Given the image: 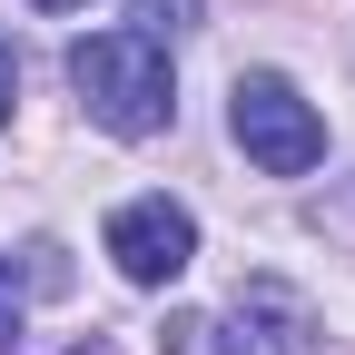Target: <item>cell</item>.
Wrapping results in <instances>:
<instances>
[{
    "label": "cell",
    "mask_w": 355,
    "mask_h": 355,
    "mask_svg": "<svg viewBox=\"0 0 355 355\" xmlns=\"http://www.w3.org/2000/svg\"><path fill=\"white\" fill-rule=\"evenodd\" d=\"M10 109H20V50H10V30H0V128H10Z\"/></svg>",
    "instance_id": "obj_8"
},
{
    "label": "cell",
    "mask_w": 355,
    "mask_h": 355,
    "mask_svg": "<svg viewBox=\"0 0 355 355\" xmlns=\"http://www.w3.org/2000/svg\"><path fill=\"white\" fill-rule=\"evenodd\" d=\"M40 10H89V0H40Z\"/></svg>",
    "instance_id": "obj_9"
},
{
    "label": "cell",
    "mask_w": 355,
    "mask_h": 355,
    "mask_svg": "<svg viewBox=\"0 0 355 355\" xmlns=\"http://www.w3.org/2000/svg\"><path fill=\"white\" fill-rule=\"evenodd\" d=\"M168 345H178V355H316L326 326H316V306H306L296 286L257 277V286H237L227 306H217V316L168 326Z\"/></svg>",
    "instance_id": "obj_2"
},
{
    "label": "cell",
    "mask_w": 355,
    "mask_h": 355,
    "mask_svg": "<svg viewBox=\"0 0 355 355\" xmlns=\"http://www.w3.org/2000/svg\"><path fill=\"white\" fill-rule=\"evenodd\" d=\"M109 257H119L128 286H178L188 257H198V217L178 207V198H128L109 217Z\"/></svg>",
    "instance_id": "obj_4"
},
{
    "label": "cell",
    "mask_w": 355,
    "mask_h": 355,
    "mask_svg": "<svg viewBox=\"0 0 355 355\" xmlns=\"http://www.w3.org/2000/svg\"><path fill=\"white\" fill-rule=\"evenodd\" d=\"M306 217H316V227H326L336 247H355V178H336V188H326L316 207H306Z\"/></svg>",
    "instance_id": "obj_5"
},
{
    "label": "cell",
    "mask_w": 355,
    "mask_h": 355,
    "mask_svg": "<svg viewBox=\"0 0 355 355\" xmlns=\"http://www.w3.org/2000/svg\"><path fill=\"white\" fill-rule=\"evenodd\" d=\"M20 345V277H10V257H0V355Z\"/></svg>",
    "instance_id": "obj_7"
},
{
    "label": "cell",
    "mask_w": 355,
    "mask_h": 355,
    "mask_svg": "<svg viewBox=\"0 0 355 355\" xmlns=\"http://www.w3.org/2000/svg\"><path fill=\"white\" fill-rule=\"evenodd\" d=\"M139 10V30L148 40H168V30H198V0H128Z\"/></svg>",
    "instance_id": "obj_6"
},
{
    "label": "cell",
    "mask_w": 355,
    "mask_h": 355,
    "mask_svg": "<svg viewBox=\"0 0 355 355\" xmlns=\"http://www.w3.org/2000/svg\"><path fill=\"white\" fill-rule=\"evenodd\" d=\"M227 128H237V148L266 168V178H306L326 158V119L296 99V79H277V69H237V89H227Z\"/></svg>",
    "instance_id": "obj_3"
},
{
    "label": "cell",
    "mask_w": 355,
    "mask_h": 355,
    "mask_svg": "<svg viewBox=\"0 0 355 355\" xmlns=\"http://www.w3.org/2000/svg\"><path fill=\"white\" fill-rule=\"evenodd\" d=\"M69 89L79 109L109 128V139H158L178 119V69H168V40L148 30H99L69 50Z\"/></svg>",
    "instance_id": "obj_1"
}]
</instances>
